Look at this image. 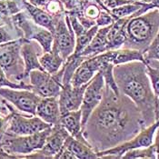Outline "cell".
<instances>
[{
	"label": "cell",
	"mask_w": 159,
	"mask_h": 159,
	"mask_svg": "<svg viewBox=\"0 0 159 159\" xmlns=\"http://www.w3.org/2000/svg\"><path fill=\"white\" fill-rule=\"evenodd\" d=\"M146 127L135 103L126 96L116 95L108 86L86 125L84 135L97 152L118 146L137 135Z\"/></svg>",
	"instance_id": "cell-1"
},
{
	"label": "cell",
	"mask_w": 159,
	"mask_h": 159,
	"mask_svg": "<svg viewBox=\"0 0 159 159\" xmlns=\"http://www.w3.org/2000/svg\"><path fill=\"white\" fill-rule=\"evenodd\" d=\"M114 76L119 92L129 98L139 109L146 126L156 121V95L153 91L147 64L134 61L115 66Z\"/></svg>",
	"instance_id": "cell-2"
},
{
	"label": "cell",
	"mask_w": 159,
	"mask_h": 159,
	"mask_svg": "<svg viewBox=\"0 0 159 159\" xmlns=\"http://www.w3.org/2000/svg\"><path fill=\"white\" fill-rule=\"evenodd\" d=\"M159 32V9L132 16L125 25V48L145 52Z\"/></svg>",
	"instance_id": "cell-3"
},
{
	"label": "cell",
	"mask_w": 159,
	"mask_h": 159,
	"mask_svg": "<svg viewBox=\"0 0 159 159\" xmlns=\"http://www.w3.org/2000/svg\"><path fill=\"white\" fill-rule=\"evenodd\" d=\"M51 127L28 135H10L6 134L0 141L1 148L12 158H25V156L43 147L51 131Z\"/></svg>",
	"instance_id": "cell-4"
},
{
	"label": "cell",
	"mask_w": 159,
	"mask_h": 159,
	"mask_svg": "<svg viewBox=\"0 0 159 159\" xmlns=\"http://www.w3.org/2000/svg\"><path fill=\"white\" fill-rule=\"evenodd\" d=\"M25 40V37H20L0 47V67L11 81L19 83L24 80L25 64L21 56V45Z\"/></svg>",
	"instance_id": "cell-5"
},
{
	"label": "cell",
	"mask_w": 159,
	"mask_h": 159,
	"mask_svg": "<svg viewBox=\"0 0 159 159\" xmlns=\"http://www.w3.org/2000/svg\"><path fill=\"white\" fill-rule=\"evenodd\" d=\"M159 127V119L150 125L144 127L132 139L118 146L98 152V158H121L127 151L135 148L147 147L154 143L156 132Z\"/></svg>",
	"instance_id": "cell-6"
},
{
	"label": "cell",
	"mask_w": 159,
	"mask_h": 159,
	"mask_svg": "<svg viewBox=\"0 0 159 159\" xmlns=\"http://www.w3.org/2000/svg\"><path fill=\"white\" fill-rule=\"evenodd\" d=\"M53 35L52 50L60 55L64 60L67 59L73 54L75 48V37L67 14L61 15L58 17Z\"/></svg>",
	"instance_id": "cell-7"
},
{
	"label": "cell",
	"mask_w": 159,
	"mask_h": 159,
	"mask_svg": "<svg viewBox=\"0 0 159 159\" xmlns=\"http://www.w3.org/2000/svg\"><path fill=\"white\" fill-rule=\"evenodd\" d=\"M14 23L22 31L25 39L36 40L44 52L52 50L54 35L49 30L37 25L35 22L27 20L22 14H16L14 16Z\"/></svg>",
	"instance_id": "cell-8"
},
{
	"label": "cell",
	"mask_w": 159,
	"mask_h": 159,
	"mask_svg": "<svg viewBox=\"0 0 159 159\" xmlns=\"http://www.w3.org/2000/svg\"><path fill=\"white\" fill-rule=\"evenodd\" d=\"M106 83L102 74L98 72L93 79L87 84L86 87L83 102L80 107L82 113V124L83 127L88 120L89 116L101 103L105 93Z\"/></svg>",
	"instance_id": "cell-9"
},
{
	"label": "cell",
	"mask_w": 159,
	"mask_h": 159,
	"mask_svg": "<svg viewBox=\"0 0 159 159\" xmlns=\"http://www.w3.org/2000/svg\"><path fill=\"white\" fill-rule=\"evenodd\" d=\"M0 97L21 112L36 116L37 107L41 98L32 90L15 89L9 87L0 88Z\"/></svg>",
	"instance_id": "cell-10"
},
{
	"label": "cell",
	"mask_w": 159,
	"mask_h": 159,
	"mask_svg": "<svg viewBox=\"0 0 159 159\" xmlns=\"http://www.w3.org/2000/svg\"><path fill=\"white\" fill-rule=\"evenodd\" d=\"M28 77L32 91L40 98H58L63 85L54 75L45 70L35 69L29 73Z\"/></svg>",
	"instance_id": "cell-11"
},
{
	"label": "cell",
	"mask_w": 159,
	"mask_h": 159,
	"mask_svg": "<svg viewBox=\"0 0 159 159\" xmlns=\"http://www.w3.org/2000/svg\"><path fill=\"white\" fill-rule=\"evenodd\" d=\"M51 126V125L43 121L37 116L27 117L15 110L9 120L6 134L10 135H28L38 133Z\"/></svg>",
	"instance_id": "cell-12"
},
{
	"label": "cell",
	"mask_w": 159,
	"mask_h": 159,
	"mask_svg": "<svg viewBox=\"0 0 159 159\" xmlns=\"http://www.w3.org/2000/svg\"><path fill=\"white\" fill-rule=\"evenodd\" d=\"M68 132L58 123L51 127V131L43 147L36 152L25 156L27 158H55L64 146Z\"/></svg>",
	"instance_id": "cell-13"
},
{
	"label": "cell",
	"mask_w": 159,
	"mask_h": 159,
	"mask_svg": "<svg viewBox=\"0 0 159 159\" xmlns=\"http://www.w3.org/2000/svg\"><path fill=\"white\" fill-rule=\"evenodd\" d=\"M87 84L80 86H74L71 83L63 85L58 96L61 116L67 112L80 109Z\"/></svg>",
	"instance_id": "cell-14"
},
{
	"label": "cell",
	"mask_w": 159,
	"mask_h": 159,
	"mask_svg": "<svg viewBox=\"0 0 159 159\" xmlns=\"http://www.w3.org/2000/svg\"><path fill=\"white\" fill-rule=\"evenodd\" d=\"M36 116L52 126L58 124L61 118L58 98H41L37 107Z\"/></svg>",
	"instance_id": "cell-15"
},
{
	"label": "cell",
	"mask_w": 159,
	"mask_h": 159,
	"mask_svg": "<svg viewBox=\"0 0 159 159\" xmlns=\"http://www.w3.org/2000/svg\"><path fill=\"white\" fill-rule=\"evenodd\" d=\"M99 72V62L97 56L86 57L74 74L71 84L74 86H80L89 83Z\"/></svg>",
	"instance_id": "cell-16"
},
{
	"label": "cell",
	"mask_w": 159,
	"mask_h": 159,
	"mask_svg": "<svg viewBox=\"0 0 159 159\" xmlns=\"http://www.w3.org/2000/svg\"><path fill=\"white\" fill-rule=\"evenodd\" d=\"M59 124L68 132V134L71 136L84 143L89 144L84 135V127L82 124V113L80 109L67 112L62 115Z\"/></svg>",
	"instance_id": "cell-17"
},
{
	"label": "cell",
	"mask_w": 159,
	"mask_h": 159,
	"mask_svg": "<svg viewBox=\"0 0 159 159\" xmlns=\"http://www.w3.org/2000/svg\"><path fill=\"white\" fill-rule=\"evenodd\" d=\"M110 25L99 27L98 32L92 38L89 45L86 48V49L82 52L81 56L85 57H91L94 56H97L99 54L105 53L108 50H110L109 42L107 39V33L110 28Z\"/></svg>",
	"instance_id": "cell-18"
},
{
	"label": "cell",
	"mask_w": 159,
	"mask_h": 159,
	"mask_svg": "<svg viewBox=\"0 0 159 159\" xmlns=\"http://www.w3.org/2000/svg\"><path fill=\"white\" fill-rule=\"evenodd\" d=\"M37 44L31 42V40L25 39L21 45V56L25 64L24 79L28 77L32 70L40 69L44 70L39 62V52L37 51Z\"/></svg>",
	"instance_id": "cell-19"
},
{
	"label": "cell",
	"mask_w": 159,
	"mask_h": 159,
	"mask_svg": "<svg viewBox=\"0 0 159 159\" xmlns=\"http://www.w3.org/2000/svg\"><path fill=\"white\" fill-rule=\"evenodd\" d=\"M24 5L28 14L30 15L31 18L33 19V21L36 24L48 29L51 33L54 34V32L56 30L57 19L60 16H54L50 15L49 13L46 12L45 10L39 8L38 7H36L30 3H26L25 1L24 2Z\"/></svg>",
	"instance_id": "cell-20"
},
{
	"label": "cell",
	"mask_w": 159,
	"mask_h": 159,
	"mask_svg": "<svg viewBox=\"0 0 159 159\" xmlns=\"http://www.w3.org/2000/svg\"><path fill=\"white\" fill-rule=\"evenodd\" d=\"M131 17L132 16L118 18L110 25V28L107 33V39L109 42L110 50H115V49H119L123 48V46L126 40L125 25Z\"/></svg>",
	"instance_id": "cell-21"
},
{
	"label": "cell",
	"mask_w": 159,
	"mask_h": 159,
	"mask_svg": "<svg viewBox=\"0 0 159 159\" xmlns=\"http://www.w3.org/2000/svg\"><path fill=\"white\" fill-rule=\"evenodd\" d=\"M69 151L72 152L76 159H94L98 158V152L89 144L84 143L69 135L64 144Z\"/></svg>",
	"instance_id": "cell-22"
},
{
	"label": "cell",
	"mask_w": 159,
	"mask_h": 159,
	"mask_svg": "<svg viewBox=\"0 0 159 159\" xmlns=\"http://www.w3.org/2000/svg\"><path fill=\"white\" fill-rule=\"evenodd\" d=\"M134 61H141L147 65L149 64L145 57L144 52L140 50L125 48L112 50V63L115 66Z\"/></svg>",
	"instance_id": "cell-23"
},
{
	"label": "cell",
	"mask_w": 159,
	"mask_h": 159,
	"mask_svg": "<svg viewBox=\"0 0 159 159\" xmlns=\"http://www.w3.org/2000/svg\"><path fill=\"white\" fill-rule=\"evenodd\" d=\"M39 62L45 71L54 75L61 69L65 60L60 57V55L51 50L49 52H44V54L39 57Z\"/></svg>",
	"instance_id": "cell-24"
},
{
	"label": "cell",
	"mask_w": 159,
	"mask_h": 159,
	"mask_svg": "<svg viewBox=\"0 0 159 159\" xmlns=\"http://www.w3.org/2000/svg\"><path fill=\"white\" fill-rule=\"evenodd\" d=\"M121 158L124 159H157V150L154 144L147 147L131 149L125 152Z\"/></svg>",
	"instance_id": "cell-25"
},
{
	"label": "cell",
	"mask_w": 159,
	"mask_h": 159,
	"mask_svg": "<svg viewBox=\"0 0 159 159\" xmlns=\"http://www.w3.org/2000/svg\"><path fill=\"white\" fill-rule=\"evenodd\" d=\"M2 87H9L15 89H28L32 90V87L30 85H26L24 82L22 83H16L11 81L5 73V71L0 67V88Z\"/></svg>",
	"instance_id": "cell-26"
},
{
	"label": "cell",
	"mask_w": 159,
	"mask_h": 159,
	"mask_svg": "<svg viewBox=\"0 0 159 159\" xmlns=\"http://www.w3.org/2000/svg\"><path fill=\"white\" fill-rule=\"evenodd\" d=\"M147 71L151 82L153 91L156 96L159 97V68L152 67L149 64H147Z\"/></svg>",
	"instance_id": "cell-27"
},
{
	"label": "cell",
	"mask_w": 159,
	"mask_h": 159,
	"mask_svg": "<svg viewBox=\"0 0 159 159\" xmlns=\"http://www.w3.org/2000/svg\"><path fill=\"white\" fill-rule=\"evenodd\" d=\"M145 57L149 62L151 59H156L159 61V41L155 38L148 48L144 52Z\"/></svg>",
	"instance_id": "cell-28"
},
{
	"label": "cell",
	"mask_w": 159,
	"mask_h": 159,
	"mask_svg": "<svg viewBox=\"0 0 159 159\" xmlns=\"http://www.w3.org/2000/svg\"><path fill=\"white\" fill-rule=\"evenodd\" d=\"M3 25H4V23L0 24V45L10 42V41H13V40H16V39H18V38H16V37H13L6 28H4Z\"/></svg>",
	"instance_id": "cell-29"
},
{
	"label": "cell",
	"mask_w": 159,
	"mask_h": 159,
	"mask_svg": "<svg viewBox=\"0 0 159 159\" xmlns=\"http://www.w3.org/2000/svg\"><path fill=\"white\" fill-rule=\"evenodd\" d=\"M56 159H76L75 157L72 154L71 151H69L66 147H64L61 148V150L59 151V153L55 157Z\"/></svg>",
	"instance_id": "cell-30"
},
{
	"label": "cell",
	"mask_w": 159,
	"mask_h": 159,
	"mask_svg": "<svg viewBox=\"0 0 159 159\" xmlns=\"http://www.w3.org/2000/svg\"><path fill=\"white\" fill-rule=\"evenodd\" d=\"M153 144H154V146L156 147V150H157V159H159V127L156 132Z\"/></svg>",
	"instance_id": "cell-31"
},
{
	"label": "cell",
	"mask_w": 159,
	"mask_h": 159,
	"mask_svg": "<svg viewBox=\"0 0 159 159\" xmlns=\"http://www.w3.org/2000/svg\"><path fill=\"white\" fill-rule=\"evenodd\" d=\"M30 4L36 6V7H42L47 5L49 2V0H29Z\"/></svg>",
	"instance_id": "cell-32"
},
{
	"label": "cell",
	"mask_w": 159,
	"mask_h": 159,
	"mask_svg": "<svg viewBox=\"0 0 159 159\" xmlns=\"http://www.w3.org/2000/svg\"><path fill=\"white\" fill-rule=\"evenodd\" d=\"M0 158H12L10 156H8L7 154H6L3 149L1 148V146H0Z\"/></svg>",
	"instance_id": "cell-33"
},
{
	"label": "cell",
	"mask_w": 159,
	"mask_h": 159,
	"mask_svg": "<svg viewBox=\"0 0 159 159\" xmlns=\"http://www.w3.org/2000/svg\"><path fill=\"white\" fill-rule=\"evenodd\" d=\"M156 38H157V40L159 41V32H158V34H157V36L156 37Z\"/></svg>",
	"instance_id": "cell-34"
},
{
	"label": "cell",
	"mask_w": 159,
	"mask_h": 159,
	"mask_svg": "<svg viewBox=\"0 0 159 159\" xmlns=\"http://www.w3.org/2000/svg\"><path fill=\"white\" fill-rule=\"evenodd\" d=\"M0 24H1V23H0Z\"/></svg>",
	"instance_id": "cell-35"
}]
</instances>
